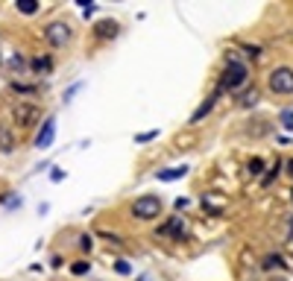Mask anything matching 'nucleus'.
<instances>
[{
	"label": "nucleus",
	"instance_id": "nucleus-1",
	"mask_svg": "<svg viewBox=\"0 0 293 281\" xmlns=\"http://www.w3.org/2000/svg\"><path fill=\"white\" fill-rule=\"evenodd\" d=\"M267 85H270V91H273V94H278V97H287V94H293V67H287V65L273 67V70H270V79H267Z\"/></svg>",
	"mask_w": 293,
	"mask_h": 281
},
{
	"label": "nucleus",
	"instance_id": "nucleus-2",
	"mask_svg": "<svg viewBox=\"0 0 293 281\" xmlns=\"http://www.w3.org/2000/svg\"><path fill=\"white\" fill-rule=\"evenodd\" d=\"M246 76H249L246 65H241V62H229V65H226V70H223L220 91H238L241 85H246Z\"/></svg>",
	"mask_w": 293,
	"mask_h": 281
},
{
	"label": "nucleus",
	"instance_id": "nucleus-3",
	"mask_svg": "<svg viewBox=\"0 0 293 281\" xmlns=\"http://www.w3.org/2000/svg\"><path fill=\"white\" fill-rule=\"evenodd\" d=\"M132 214L138 217V220H155V217L161 214V199L155 197V194H144L132 202Z\"/></svg>",
	"mask_w": 293,
	"mask_h": 281
},
{
	"label": "nucleus",
	"instance_id": "nucleus-4",
	"mask_svg": "<svg viewBox=\"0 0 293 281\" xmlns=\"http://www.w3.org/2000/svg\"><path fill=\"white\" fill-rule=\"evenodd\" d=\"M44 38L50 41L53 47H65L70 41V27L62 24V21H53V24H47V30H44Z\"/></svg>",
	"mask_w": 293,
	"mask_h": 281
},
{
	"label": "nucleus",
	"instance_id": "nucleus-5",
	"mask_svg": "<svg viewBox=\"0 0 293 281\" xmlns=\"http://www.w3.org/2000/svg\"><path fill=\"white\" fill-rule=\"evenodd\" d=\"M53 138H56V117H47V120L41 123V132L35 135V147L47 149L53 144Z\"/></svg>",
	"mask_w": 293,
	"mask_h": 281
},
{
	"label": "nucleus",
	"instance_id": "nucleus-6",
	"mask_svg": "<svg viewBox=\"0 0 293 281\" xmlns=\"http://www.w3.org/2000/svg\"><path fill=\"white\" fill-rule=\"evenodd\" d=\"M15 120L18 126H33L35 120H38V109L35 106H27V103H21L15 109Z\"/></svg>",
	"mask_w": 293,
	"mask_h": 281
},
{
	"label": "nucleus",
	"instance_id": "nucleus-7",
	"mask_svg": "<svg viewBox=\"0 0 293 281\" xmlns=\"http://www.w3.org/2000/svg\"><path fill=\"white\" fill-rule=\"evenodd\" d=\"M185 232H188V229H185V220H182V217H173V220H167V223H164V226L158 229V234H167V237H179V240L185 237Z\"/></svg>",
	"mask_w": 293,
	"mask_h": 281
},
{
	"label": "nucleus",
	"instance_id": "nucleus-8",
	"mask_svg": "<svg viewBox=\"0 0 293 281\" xmlns=\"http://www.w3.org/2000/svg\"><path fill=\"white\" fill-rule=\"evenodd\" d=\"M185 173H188V167L185 164L182 167H167V170H158L155 179H158V182H176V179H182Z\"/></svg>",
	"mask_w": 293,
	"mask_h": 281
},
{
	"label": "nucleus",
	"instance_id": "nucleus-9",
	"mask_svg": "<svg viewBox=\"0 0 293 281\" xmlns=\"http://www.w3.org/2000/svg\"><path fill=\"white\" fill-rule=\"evenodd\" d=\"M217 94H220V88H217ZM217 94H211V97H208L206 103H203V106H200V109H197V112L190 115V123H200V120H203V117L211 112V109H214V100H217Z\"/></svg>",
	"mask_w": 293,
	"mask_h": 281
},
{
	"label": "nucleus",
	"instance_id": "nucleus-10",
	"mask_svg": "<svg viewBox=\"0 0 293 281\" xmlns=\"http://www.w3.org/2000/svg\"><path fill=\"white\" fill-rule=\"evenodd\" d=\"M97 35H100V38H115V35H118V24H115V21H100V24H97Z\"/></svg>",
	"mask_w": 293,
	"mask_h": 281
},
{
	"label": "nucleus",
	"instance_id": "nucleus-11",
	"mask_svg": "<svg viewBox=\"0 0 293 281\" xmlns=\"http://www.w3.org/2000/svg\"><path fill=\"white\" fill-rule=\"evenodd\" d=\"M15 6H18V12H24V15H35L38 12V0H18Z\"/></svg>",
	"mask_w": 293,
	"mask_h": 281
},
{
	"label": "nucleus",
	"instance_id": "nucleus-12",
	"mask_svg": "<svg viewBox=\"0 0 293 281\" xmlns=\"http://www.w3.org/2000/svg\"><path fill=\"white\" fill-rule=\"evenodd\" d=\"M278 123H281V129H287V132H290V129H293V109H284V112L278 115Z\"/></svg>",
	"mask_w": 293,
	"mask_h": 281
},
{
	"label": "nucleus",
	"instance_id": "nucleus-13",
	"mask_svg": "<svg viewBox=\"0 0 293 281\" xmlns=\"http://www.w3.org/2000/svg\"><path fill=\"white\" fill-rule=\"evenodd\" d=\"M12 147H15V144H12V135H9V129H0V152H9Z\"/></svg>",
	"mask_w": 293,
	"mask_h": 281
},
{
	"label": "nucleus",
	"instance_id": "nucleus-14",
	"mask_svg": "<svg viewBox=\"0 0 293 281\" xmlns=\"http://www.w3.org/2000/svg\"><path fill=\"white\" fill-rule=\"evenodd\" d=\"M255 103H258V88L252 85V88H249V91L241 97V106H255Z\"/></svg>",
	"mask_w": 293,
	"mask_h": 281
},
{
	"label": "nucleus",
	"instance_id": "nucleus-15",
	"mask_svg": "<svg viewBox=\"0 0 293 281\" xmlns=\"http://www.w3.org/2000/svg\"><path fill=\"white\" fill-rule=\"evenodd\" d=\"M88 269H91V264H88V261H76V264L70 266V272H73V275H85Z\"/></svg>",
	"mask_w": 293,
	"mask_h": 281
},
{
	"label": "nucleus",
	"instance_id": "nucleus-16",
	"mask_svg": "<svg viewBox=\"0 0 293 281\" xmlns=\"http://www.w3.org/2000/svg\"><path fill=\"white\" fill-rule=\"evenodd\" d=\"M273 266H284V261H281L278 255H267V258H264V269H273Z\"/></svg>",
	"mask_w": 293,
	"mask_h": 281
},
{
	"label": "nucleus",
	"instance_id": "nucleus-17",
	"mask_svg": "<svg viewBox=\"0 0 293 281\" xmlns=\"http://www.w3.org/2000/svg\"><path fill=\"white\" fill-rule=\"evenodd\" d=\"M278 170H281V161H276V167H273V173H267V176L261 179V184L267 188V184H270V182H273V179H276V176H278Z\"/></svg>",
	"mask_w": 293,
	"mask_h": 281
},
{
	"label": "nucleus",
	"instance_id": "nucleus-18",
	"mask_svg": "<svg viewBox=\"0 0 293 281\" xmlns=\"http://www.w3.org/2000/svg\"><path fill=\"white\" fill-rule=\"evenodd\" d=\"M261 167H264V161H261V158H252V161H249V173H252V176H261Z\"/></svg>",
	"mask_w": 293,
	"mask_h": 281
},
{
	"label": "nucleus",
	"instance_id": "nucleus-19",
	"mask_svg": "<svg viewBox=\"0 0 293 281\" xmlns=\"http://www.w3.org/2000/svg\"><path fill=\"white\" fill-rule=\"evenodd\" d=\"M115 269H118L121 275H129V272H132V266L126 264V261H118V264H115Z\"/></svg>",
	"mask_w": 293,
	"mask_h": 281
},
{
	"label": "nucleus",
	"instance_id": "nucleus-20",
	"mask_svg": "<svg viewBox=\"0 0 293 281\" xmlns=\"http://www.w3.org/2000/svg\"><path fill=\"white\" fill-rule=\"evenodd\" d=\"M33 67H35V70H50V62H47V59H35Z\"/></svg>",
	"mask_w": 293,
	"mask_h": 281
},
{
	"label": "nucleus",
	"instance_id": "nucleus-21",
	"mask_svg": "<svg viewBox=\"0 0 293 281\" xmlns=\"http://www.w3.org/2000/svg\"><path fill=\"white\" fill-rule=\"evenodd\" d=\"M153 138H158V132H144V135H138L135 141H138V144H147V141H153Z\"/></svg>",
	"mask_w": 293,
	"mask_h": 281
},
{
	"label": "nucleus",
	"instance_id": "nucleus-22",
	"mask_svg": "<svg viewBox=\"0 0 293 281\" xmlns=\"http://www.w3.org/2000/svg\"><path fill=\"white\" fill-rule=\"evenodd\" d=\"M79 246H82V249H91V246H94V240H91L88 234H82V237H79Z\"/></svg>",
	"mask_w": 293,
	"mask_h": 281
},
{
	"label": "nucleus",
	"instance_id": "nucleus-23",
	"mask_svg": "<svg viewBox=\"0 0 293 281\" xmlns=\"http://www.w3.org/2000/svg\"><path fill=\"white\" fill-rule=\"evenodd\" d=\"M284 167H287V173L293 176V158H290V161H284Z\"/></svg>",
	"mask_w": 293,
	"mask_h": 281
},
{
	"label": "nucleus",
	"instance_id": "nucleus-24",
	"mask_svg": "<svg viewBox=\"0 0 293 281\" xmlns=\"http://www.w3.org/2000/svg\"><path fill=\"white\" fill-rule=\"evenodd\" d=\"M290 199H293V191H290Z\"/></svg>",
	"mask_w": 293,
	"mask_h": 281
}]
</instances>
